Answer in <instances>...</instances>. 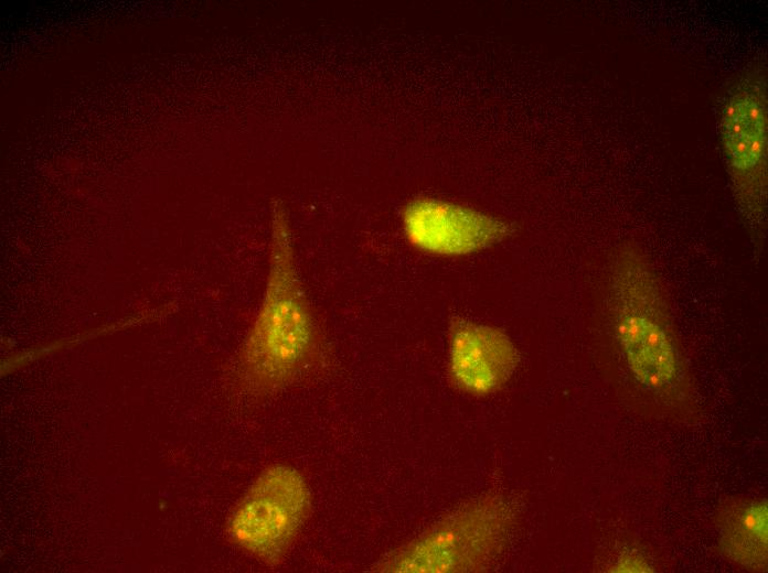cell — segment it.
<instances>
[{
  "label": "cell",
  "instance_id": "cell-1",
  "mask_svg": "<svg viewBox=\"0 0 768 573\" xmlns=\"http://www.w3.org/2000/svg\"><path fill=\"white\" fill-rule=\"evenodd\" d=\"M318 328L301 285L290 221L280 204L270 224L264 296L241 354V378L255 393L286 386L316 356Z\"/></svg>",
  "mask_w": 768,
  "mask_h": 573
},
{
  "label": "cell",
  "instance_id": "cell-2",
  "mask_svg": "<svg viewBox=\"0 0 768 573\" xmlns=\"http://www.w3.org/2000/svg\"><path fill=\"white\" fill-rule=\"evenodd\" d=\"M614 333L633 377L668 400L685 398L689 379L660 280L631 246L616 257L610 274Z\"/></svg>",
  "mask_w": 768,
  "mask_h": 573
},
{
  "label": "cell",
  "instance_id": "cell-3",
  "mask_svg": "<svg viewBox=\"0 0 768 573\" xmlns=\"http://www.w3.org/2000/svg\"><path fill=\"white\" fill-rule=\"evenodd\" d=\"M310 509L302 474L286 464L266 468L237 507L230 523L234 541L268 564L289 550Z\"/></svg>",
  "mask_w": 768,
  "mask_h": 573
},
{
  "label": "cell",
  "instance_id": "cell-4",
  "mask_svg": "<svg viewBox=\"0 0 768 573\" xmlns=\"http://www.w3.org/2000/svg\"><path fill=\"white\" fill-rule=\"evenodd\" d=\"M407 244L435 257L461 258L484 251L511 236L512 224L491 213L434 196H418L401 212Z\"/></svg>",
  "mask_w": 768,
  "mask_h": 573
},
{
  "label": "cell",
  "instance_id": "cell-5",
  "mask_svg": "<svg viewBox=\"0 0 768 573\" xmlns=\"http://www.w3.org/2000/svg\"><path fill=\"white\" fill-rule=\"evenodd\" d=\"M505 523V512L497 504L470 506L406 545L383 567L393 572L472 569L497 549Z\"/></svg>",
  "mask_w": 768,
  "mask_h": 573
},
{
  "label": "cell",
  "instance_id": "cell-6",
  "mask_svg": "<svg viewBox=\"0 0 768 573\" xmlns=\"http://www.w3.org/2000/svg\"><path fill=\"white\" fill-rule=\"evenodd\" d=\"M516 350L501 329L477 322H456L449 335L448 372L461 391L487 396L512 376Z\"/></svg>",
  "mask_w": 768,
  "mask_h": 573
},
{
  "label": "cell",
  "instance_id": "cell-7",
  "mask_svg": "<svg viewBox=\"0 0 768 573\" xmlns=\"http://www.w3.org/2000/svg\"><path fill=\"white\" fill-rule=\"evenodd\" d=\"M762 104L751 94L734 97L724 115L726 153L736 181L744 190L762 185L765 160V123Z\"/></svg>",
  "mask_w": 768,
  "mask_h": 573
},
{
  "label": "cell",
  "instance_id": "cell-8",
  "mask_svg": "<svg viewBox=\"0 0 768 573\" xmlns=\"http://www.w3.org/2000/svg\"><path fill=\"white\" fill-rule=\"evenodd\" d=\"M716 525L725 556L750 571H765L768 556V508L764 499L743 498L727 502Z\"/></svg>",
  "mask_w": 768,
  "mask_h": 573
},
{
  "label": "cell",
  "instance_id": "cell-9",
  "mask_svg": "<svg viewBox=\"0 0 768 573\" xmlns=\"http://www.w3.org/2000/svg\"><path fill=\"white\" fill-rule=\"evenodd\" d=\"M614 572H651L652 567L649 562L637 552H627L622 554L614 564Z\"/></svg>",
  "mask_w": 768,
  "mask_h": 573
}]
</instances>
